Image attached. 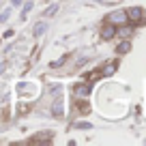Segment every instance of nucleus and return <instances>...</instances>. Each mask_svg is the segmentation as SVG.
<instances>
[{"instance_id": "nucleus-11", "label": "nucleus", "mask_w": 146, "mask_h": 146, "mask_svg": "<svg viewBox=\"0 0 146 146\" xmlns=\"http://www.w3.org/2000/svg\"><path fill=\"white\" fill-rule=\"evenodd\" d=\"M62 62H64V58H58V60H54V62H52L50 67H60V64H62Z\"/></svg>"}, {"instance_id": "nucleus-1", "label": "nucleus", "mask_w": 146, "mask_h": 146, "mask_svg": "<svg viewBox=\"0 0 146 146\" xmlns=\"http://www.w3.org/2000/svg\"><path fill=\"white\" fill-rule=\"evenodd\" d=\"M108 22L114 24V26H123V24H127V13L125 11H114V13L108 15Z\"/></svg>"}, {"instance_id": "nucleus-6", "label": "nucleus", "mask_w": 146, "mask_h": 146, "mask_svg": "<svg viewBox=\"0 0 146 146\" xmlns=\"http://www.w3.org/2000/svg\"><path fill=\"white\" fill-rule=\"evenodd\" d=\"M116 67H118V64H112V62H110V64H105V69H103V71H101V75H112V73H114L116 71Z\"/></svg>"}, {"instance_id": "nucleus-5", "label": "nucleus", "mask_w": 146, "mask_h": 146, "mask_svg": "<svg viewBox=\"0 0 146 146\" xmlns=\"http://www.w3.org/2000/svg\"><path fill=\"white\" fill-rule=\"evenodd\" d=\"M90 90H92L90 84H84V86H75V97H86V95H90Z\"/></svg>"}, {"instance_id": "nucleus-4", "label": "nucleus", "mask_w": 146, "mask_h": 146, "mask_svg": "<svg viewBox=\"0 0 146 146\" xmlns=\"http://www.w3.org/2000/svg\"><path fill=\"white\" fill-rule=\"evenodd\" d=\"M62 112H64L62 99H56V101H54V105H52V114H54V116H62Z\"/></svg>"}, {"instance_id": "nucleus-10", "label": "nucleus", "mask_w": 146, "mask_h": 146, "mask_svg": "<svg viewBox=\"0 0 146 146\" xmlns=\"http://www.w3.org/2000/svg\"><path fill=\"white\" fill-rule=\"evenodd\" d=\"M75 127H78V129H90V125H88V123H75Z\"/></svg>"}, {"instance_id": "nucleus-12", "label": "nucleus", "mask_w": 146, "mask_h": 146, "mask_svg": "<svg viewBox=\"0 0 146 146\" xmlns=\"http://www.w3.org/2000/svg\"><path fill=\"white\" fill-rule=\"evenodd\" d=\"M32 9V2H28V5H24V13H28V11Z\"/></svg>"}, {"instance_id": "nucleus-9", "label": "nucleus", "mask_w": 146, "mask_h": 146, "mask_svg": "<svg viewBox=\"0 0 146 146\" xmlns=\"http://www.w3.org/2000/svg\"><path fill=\"white\" fill-rule=\"evenodd\" d=\"M56 11H58V5H52V7H50V9H47V11H45V15H54V13H56Z\"/></svg>"}, {"instance_id": "nucleus-2", "label": "nucleus", "mask_w": 146, "mask_h": 146, "mask_svg": "<svg viewBox=\"0 0 146 146\" xmlns=\"http://www.w3.org/2000/svg\"><path fill=\"white\" fill-rule=\"evenodd\" d=\"M142 15H144V9L142 7H133V9L127 11V19H131V22H142Z\"/></svg>"}, {"instance_id": "nucleus-7", "label": "nucleus", "mask_w": 146, "mask_h": 146, "mask_svg": "<svg viewBox=\"0 0 146 146\" xmlns=\"http://www.w3.org/2000/svg\"><path fill=\"white\" fill-rule=\"evenodd\" d=\"M43 32H45V22H39L35 26V36H41Z\"/></svg>"}, {"instance_id": "nucleus-3", "label": "nucleus", "mask_w": 146, "mask_h": 146, "mask_svg": "<svg viewBox=\"0 0 146 146\" xmlns=\"http://www.w3.org/2000/svg\"><path fill=\"white\" fill-rule=\"evenodd\" d=\"M114 35H116V26L108 22V24L103 26V30H101V39H105V41H108V39H112Z\"/></svg>"}, {"instance_id": "nucleus-8", "label": "nucleus", "mask_w": 146, "mask_h": 146, "mask_svg": "<svg viewBox=\"0 0 146 146\" xmlns=\"http://www.w3.org/2000/svg\"><path fill=\"white\" fill-rule=\"evenodd\" d=\"M129 50H131V43H129V41H123V43L118 45V52H120V54H127Z\"/></svg>"}]
</instances>
